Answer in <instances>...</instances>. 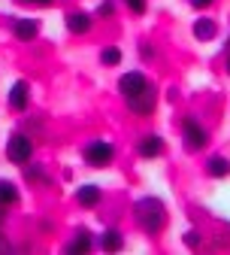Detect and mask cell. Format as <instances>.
<instances>
[{
    "label": "cell",
    "instance_id": "obj_15",
    "mask_svg": "<svg viewBox=\"0 0 230 255\" xmlns=\"http://www.w3.org/2000/svg\"><path fill=\"white\" fill-rule=\"evenodd\" d=\"M209 173L212 176H227L230 173V161H227V158H212V161H209Z\"/></svg>",
    "mask_w": 230,
    "mask_h": 255
},
{
    "label": "cell",
    "instance_id": "obj_18",
    "mask_svg": "<svg viewBox=\"0 0 230 255\" xmlns=\"http://www.w3.org/2000/svg\"><path fill=\"white\" fill-rule=\"evenodd\" d=\"M124 3L134 9V12H146V0H124Z\"/></svg>",
    "mask_w": 230,
    "mask_h": 255
},
{
    "label": "cell",
    "instance_id": "obj_1",
    "mask_svg": "<svg viewBox=\"0 0 230 255\" xmlns=\"http://www.w3.org/2000/svg\"><path fill=\"white\" fill-rule=\"evenodd\" d=\"M137 222H140L146 231H160L163 222H167V213H163L160 201H154V198L140 201V204H137Z\"/></svg>",
    "mask_w": 230,
    "mask_h": 255
},
{
    "label": "cell",
    "instance_id": "obj_11",
    "mask_svg": "<svg viewBox=\"0 0 230 255\" xmlns=\"http://www.w3.org/2000/svg\"><path fill=\"white\" fill-rule=\"evenodd\" d=\"M67 27L73 30V34H85V30L91 27V18L85 12H70L67 15Z\"/></svg>",
    "mask_w": 230,
    "mask_h": 255
},
{
    "label": "cell",
    "instance_id": "obj_2",
    "mask_svg": "<svg viewBox=\"0 0 230 255\" xmlns=\"http://www.w3.org/2000/svg\"><path fill=\"white\" fill-rule=\"evenodd\" d=\"M6 155H9V161L24 164V161H30V155H34V143L24 134H12L9 143H6Z\"/></svg>",
    "mask_w": 230,
    "mask_h": 255
},
{
    "label": "cell",
    "instance_id": "obj_5",
    "mask_svg": "<svg viewBox=\"0 0 230 255\" xmlns=\"http://www.w3.org/2000/svg\"><path fill=\"white\" fill-rule=\"evenodd\" d=\"M182 131H185V143H188V149H203L206 146V131H203V128L200 125H197L194 119H185L182 122Z\"/></svg>",
    "mask_w": 230,
    "mask_h": 255
},
{
    "label": "cell",
    "instance_id": "obj_10",
    "mask_svg": "<svg viewBox=\"0 0 230 255\" xmlns=\"http://www.w3.org/2000/svg\"><path fill=\"white\" fill-rule=\"evenodd\" d=\"M160 152H163L160 137H146V140L140 143V155H143V158H157Z\"/></svg>",
    "mask_w": 230,
    "mask_h": 255
},
{
    "label": "cell",
    "instance_id": "obj_22",
    "mask_svg": "<svg viewBox=\"0 0 230 255\" xmlns=\"http://www.w3.org/2000/svg\"><path fill=\"white\" fill-rule=\"evenodd\" d=\"M227 70H230V61H227Z\"/></svg>",
    "mask_w": 230,
    "mask_h": 255
},
{
    "label": "cell",
    "instance_id": "obj_8",
    "mask_svg": "<svg viewBox=\"0 0 230 255\" xmlns=\"http://www.w3.org/2000/svg\"><path fill=\"white\" fill-rule=\"evenodd\" d=\"M37 30H40V24L30 21V18H18V21H15V37H18V40H34Z\"/></svg>",
    "mask_w": 230,
    "mask_h": 255
},
{
    "label": "cell",
    "instance_id": "obj_17",
    "mask_svg": "<svg viewBox=\"0 0 230 255\" xmlns=\"http://www.w3.org/2000/svg\"><path fill=\"white\" fill-rule=\"evenodd\" d=\"M100 61L106 64V67H115V64L121 61V52H118V49H103V55H100Z\"/></svg>",
    "mask_w": 230,
    "mask_h": 255
},
{
    "label": "cell",
    "instance_id": "obj_4",
    "mask_svg": "<svg viewBox=\"0 0 230 255\" xmlns=\"http://www.w3.org/2000/svg\"><path fill=\"white\" fill-rule=\"evenodd\" d=\"M118 88H121L124 98H137L140 91L149 88V79H146L143 73H124V76L118 79Z\"/></svg>",
    "mask_w": 230,
    "mask_h": 255
},
{
    "label": "cell",
    "instance_id": "obj_13",
    "mask_svg": "<svg viewBox=\"0 0 230 255\" xmlns=\"http://www.w3.org/2000/svg\"><path fill=\"white\" fill-rule=\"evenodd\" d=\"M194 37L197 40H212L215 37V21L212 18H200V21L194 24Z\"/></svg>",
    "mask_w": 230,
    "mask_h": 255
},
{
    "label": "cell",
    "instance_id": "obj_20",
    "mask_svg": "<svg viewBox=\"0 0 230 255\" xmlns=\"http://www.w3.org/2000/svg\"><path fill=\"white\" fill-rule=\"evenodd\" d=\"M212 3V0H191V6H197V9H206Z\"/></svg>",
    "mask_w": 230,
    "mask_h": 255
},
{
    "label": "cell",
    "instance_id": "obj_19",
    "mask_svg": "<svg viewBox=\"0 0 230 255\" xmlns=\"http://www.w3.org/2000/svg\"><path fill=\"white\" fill-rule=\"evenodd\" d=\"M97 12H100V15H112V3H109V0H103V3L97 6Z\"/></svg>",
    "mask_w": 230,
    "mask_h": 255
},
{
    "label": "cell",
    "instance_id": "obj_9",
    "mask_svg": "<svg viewBox=\"0 0 230 255\" xmlns=\"http://www.w3.org/2000/svg\"><path fill=\"white\" fill-rule=\"evenodd\" d=\"M9 104H12V110H24V107H27V82H15V85H12Z\"/></svg>",
    "mask_w": 230,
    "mask_h": 255
},
{
    "label": "cell",
    "instance_id": "obj_6",
    "mask_svg": "<svg viewBox=\"0 0 230 255\" xmlns=\"http://www.w3.org/2000/svg\"><path fill=\"white\" fill-rule=\"evenodd\" d=\"M127 107L134 110L137 116H149V113L154 110V88L149 85L146 91H140V94H137V98H127Z\"/></svg>",
    "mask_w": 230,
    "mask_h": 255
},
{
    "label": "cell",
    "instance_id": "obj_3",
    "mask_svg": "<svg viewBox=\"0 0 230 255\" xmlns=\"http://www.w3.org/2000/svg\"><path fill=\"white\" fill-rule=\"evenodd\" d=\"M112 155H115V149H112L109 143L94 140V143L85 149V161H88L91 167H106V164H112Z\"/></svg>",
    "mask_w": 230,
    "mask_h": 255
},
{
    "label": "cell",
    "instance_id": "obj_23",
    "mask_svg": "<svg viewBox=\"0 0 230 255\" xmlns=\"http://www.w3.org/2000/svg\"><path fill=\"white\" fill-rule=\"evenodd\" d=\"M227 49H230V40H227Z\"/></svg>",
    "mask_w": 230,
    "mask_h": 255
},
{
    "label": "cell",
    "instance_id": "obj_21",
    "mask_svg": "<svg viewBox=\"0 0 230 255\" xmlns=\"http://www.w3.org/2000/svg\"><path fill=\"white\" fill-rule=\"evenodd\" d=\"M18 3H37V0H18Z\"/></svg>",
    "mask_w": 230,
    "mask_h": 255
},
{
    "label": "cell",
    "instance_id": "obj_7",
    "mask_svg": "<svg viewBox=\"0 0 230 255\" xmlns=\"http://www.w3.org/2000/svg\"><path fill=\"white\" fill-rule=\"evenodd\" d=\"M76 201L82 207H97V204H100V188H97V185H82L76 191Z\"/></svg>",
    "mask_w": 230,
    "mask_h": 255
},
{
    "label": "cell",
    "instance_id": "obj_16",
    "mask_svg": "<svg viewBox=\"0 0 230 255\" xmlns=\"http://www.w3.org/2000/svg\"><path fill=\"white\" fill-rule=\"evenodd\" d=\"M88 249H91V237H88L85 231H82V234H79V237L67 246V252H88Z\"/></svg>",
    "mask_w": 230,
    "mask_h": 255
},
{
    "label": "cell",
    "instance_id": "obj_12",
    "mask_svg": "<svg viewBox=\"0 0 230 255\" xmlns=\"http://www.w3.org/2000/svg\"><path fill=\"white\" fill-rule=\"evenodd\" d=\"M18 201V191H15V185L12 182H6V179H0V207H12Z\"/></svg>",
    "mask_w": 230,
    "mask_h": 255
},
{
    "label": "cell",
    "instance_id": "obj_14",
    "mask_svg": "<svg viewBox=\"0 0 230 255\" xmlns=\"http://www.w3.org/2000/svg\"><path fill=\"white\" fill-rule=\"evenodd\" d=\"M121 246H124V237H121V234H118L115 228L103 234V249H106V252H118Z\"/></svg>",
    "mask_w": 230,
    "mask_h": 255
}]
</instances>
